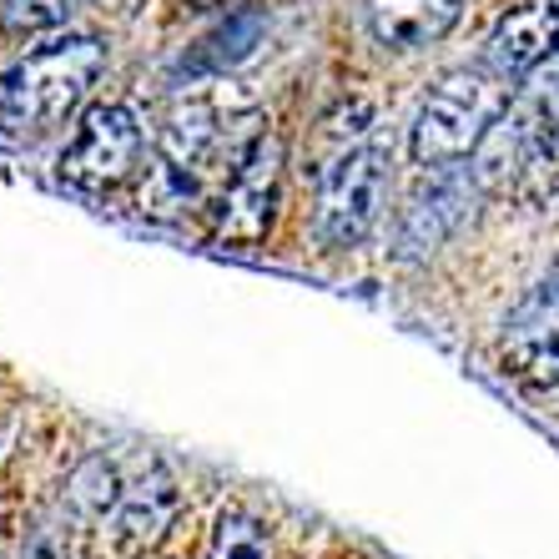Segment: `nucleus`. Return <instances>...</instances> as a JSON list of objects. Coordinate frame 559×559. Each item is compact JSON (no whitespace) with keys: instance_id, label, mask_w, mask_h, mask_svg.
Here are the masks:
<instances>
[{"instance_id":"1","label":"nucleus","mask_w":559,"mask_h":559,"mask_svg":"<svg viewBox=\"0 0 559 559\" xmlns=\"http://www.w3.org/2000/svg\"><path fill=\"white\" fill-rule=\"evenodd\" d=\"M102 71L106 46L92 36L40 46L36 56H26L0 76V136L36 142V136L56 131L81 106V96L96 86Z\"/></svg>"},{"instance_id":"2","label":"nucleus","mask_w":559,"mask_h":559,"mask_svg":"<svg viewBox=\"0 0 559 559\" xmlns=\"http://www.w3.org/2000/svg\"><path fill=\"white\" fill-rule=\"evenodd\" d=\"M509 111V76L495 66H474V71H449V76L424 96L414 117V162L418 167H454L468 152L489 142V131Z\"/></svg>"},{"instance_id":"3","label":"nucleus","mask_w":559,"mask_h":559,"mask_svg":"<svg viewBox=\"0 0 559 559\" xmlns=\"http://www.w3.org/2000/svg\"><path fill=\"white\" fill-rule=\"evenodd\" d=\"M484 146H499V162H484V171H504L509 162L514 192L524 202H549L559 192V71L534 81Z\"/></svg>"},{"instance_id":"4","label":"nucleus","mask_w":559,"mask_h":559,"mask_svg":"<svg viewBox=\"0 0 559 559\" xmlns=\"http://www.w3.org/2000/svg\"><path fill=\"white\" fill-rule=\"evenodd\" d=\"M389 192V156L378 146L343 152L318 182V237L333 248H353L373 233Z\"/></svg>"},{"instance_id":"5","label":"nucleus","mask_w":559,"mask_h":559,"mask_svg":"<svg viewBox=\"0 0 559 559\" xmlns=\"http://www.w3.org/2000/svg\"><path fill=\"white\" fill-rule=\"evenodd\" d=\"M142 156V131L127 106H92L81 121L76 142L61 152V177L81 192H106L127 182Z\"/></svg>"},{"instance_id":"6","label":"nucleus","mask_w":559,"mask_h":559,"mask_svg":"<svg viewBox=\"0 0 559 559\" xmlns=\"http://www.w3.org/2000/svg\"><path fill=\"white\" fill-rule=\"evenodd\" d=\"M504 368L534 389L559 383V258L504 318Z\"/></svg>"},{"instance_id":"7","label":"nucleus","mask_w":559,"mask_h":559,"mask_svg":"<svg viewBox=\"0 0 559 559\" xmlns=\"http://www.w3.org/2000/svg\"><path fill=\"white\" fill-rule=\"evenodd\" d=\"M277 177H283V142H277V136H258V142L248 146V156L237 162L227 192H222L217 242L258 248L262 237H267V222H273Z\"/></svg>"},{"instance_id":"8","label":"nucleus","mask_w":559,"mask_h":559,"mask_svg":"<svg viewBox=\"0 0 559 559\" xmlns=\"http://www.w3.org/2000/svg\"><path fill=\"white\" fill-rule=\"evenodd\" d=\"M474 212V171L454 167H433V177L414 192L404 212V233H399V248L404 252H429L439 248L443 237L454 233L459 222Z\"/></svg>"},{"instance_id":"9","label":"nucleus","mask_w":559,"mask_h":559,"mask_svg":"<svg viewBox=\"0 0 559 559\" xmlns=\"http://www.w3.org/2000/svg\"><path fill=\"white\" fill-rule=\"evenodd\" d=\"M559 56V0H524L489 36V66L499 76H530Z\"/></svg>"},{"instance_id":"10","label":"nucleus","mask_w":559,"mask_h":559,"mask_svg":"<svg viewBox=\"0 0 559 559\" xmlns=\"http://www.w3.org/2000/svg\"><path fill=\"white\" fill-rule=\"evenodd\" d=\"M464 0H368V31L389 51H424L454 31Z\"/></svg>"},{"instance_id":"11","label":"nucleus","mask_w":559,"mask_h":559,"mask_svg":"<svg viewBox=\"0 0 559 559\" xmlns=\"http://www.w3.org/2000/svg\"><path fill=\"white\" fill-rule=\"evenodd\" d=\"M177 514V495H171V479L156 468L152 479L131 484L127 504H121V539H127L131 549L136 545H152L156 534L167 530V520Z\"/></svg>"},{"instance_id":"12","label":"nucleus","mask_w":559,"mask_h":559,"mask_svg":"<svg viewBox=\"0 0 559 559\" xmlns=\"http://www.w3.org/2000/svg\"><path fill=\"white\" fill-rule=\"evenodd\" d=\"M262 21L258 11H242V15H233L222 31H212L202 46L192 51V61H187V71H222V66H237L242 56L258 46V36H262Z\"/></svg>"},{"instance_id":"13","label":"nucleus","mask_w":559,"mask_h":559,"mask_svg":"<svg viewBox=\"0 0 559 559\" xmlns=\"http://www.w3.org/2000/svg\"><path fill=\"white\" fill-rule=\"evenodd\" d=\"M81 0H5L0 15H5V31L11 36H36V31L61 26L66 15H76Z\"/></svg>"},{"instance_id":"14","label":"nucleus","mask_w":559,"mask_h":559,"mask_svg":"<svg viewBox=\"0 0 559 559\" xmlns=\"http://www.w3.org/2000/svg\"><path fill=\"white\" fill-rule=\"evenodd\" d=\"M212 559H273V549L248 514H222L212 534Z\"/></svg>"},{"instance_id":"15","label":"nucleus","mask_w":559,"mask_h":559,"mask_svg":"<svg viewBox=\"0 0 559 559\" xmlns=\"http://www.w3.org/2000/svg\"><path fill=\"white\" fill-rule=\"evenodd\" d=\"M192 11H212V5H227V0H187Z\"/></svg>"}]
</instances>
